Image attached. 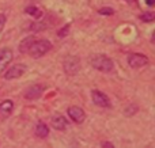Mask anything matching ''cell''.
Returning a JSON list of instances; mask_svg holds the SVG:
<instances>
[{"mask_svg": "<svg viewBox=\"0 0 155 148\" xmlns=\"http://www.w3.org/2000/svg\"><path fill=\"white\" fill-rule=\"evenodd\" d=\"M91 98H93V102L95 103L99 108H110V101L107 98L106 94H104L102 91H98V90H94L91 92Z\"/></svg>", "mask_w": 155, "mask_h": 148, "instance_id": "6", "label": "cell"}, {"mask_svg": "<svg viewBox=\"0 0 155 148\" xmlns=\"http://www.w3.org/2000/svg\"><path fill=\"white\" fill-rule=\"evenodd\" d=\"M127 61H128V65L131 68H142L148 64V57L140 53H131L128 54Z\"/></svg>", "mask_w": 155, "mask_h": 148, "instance_id": "4", "label": "cell"}, {"mask_svg": "<svg viewBox=\"0 0 155 148\" xmlns=\"http://www.w3.org/2000/svg\"><path fill=\"white\" fill-rule=\"evenodd\" d=\"M125 2H128V3H136V0H125Z\"/></svg>", "mask_w": 155, "mask_h": 148, "instance_id": "21", "label": "cell"}, {"mask_svg": "<svg viewBox=\"0 0 155 148\" xmlns=\"http://www.w3.org/2000/svg\"><path fill=\"white\" fill-rule=\"evenodd\" d=\"M4 26H5V16L3 14H0V31L4 29Z\"/></svg>", "mask_w": 155, "mask_h": 148, "instance_id": "17", "label": "cell"}, {"mask_svg": "<svg viewBox=\"0 0 155 148\" xmlns=\"http://www.w3.org/2000/svg\"><path fill=\"white\" fill-rule=\"evenodd\" d=\"M12 110H14L12 101H10V99L3 101V102L0 103V120L8 118V117L11 116V113H12Z\"/></svg>", "mask_w": 155, "mask_h": 148, "instance_id": "11", "label": "cell"}, {"mask_svg": "<svg viewBox=\"0 0 155 148\" xmlns=\"http://www.w3.org/2000/svg\"><path fill=\"white\" fill-rule=\"evenodd\" d=\"M67 113H68V116H70V118L74 122H76V124H82L86 118V113L79 106H71V108H68Z\"/></svg>", "mask_w": 155, "mask_h": 148, "instance_id": "7", "label": "cell"}, {"mask_svg": "<svg viewBox=\"0 0 155 148\" xmlns=\"http://www.w3.org/2000/svg\"><path fill=\"white\" fill-rule=\"evenodd\" d=\"M68 29H70V26H68V24H67V26H64V27H63V29H61V31H60L57 35H59V37H64V35L68 33Z\"/></svg>", "mask_w": 155, "mask_h": 148, "instance_id": "18", "label": "cell"}, {"mask_svg": "<svg viewBox=\"0 0 155 148\" xmlns=\"http://www.w3.org/2000/svg\"><path fill=\"white\" fill-rule=\"evenodd\" d=\"M26 65L25 64H14L7 72L4 73V79L7 80H14V79H18L26 72Z\"/></svg>", "mask_w": 155, "mask_h": 148, "instance_id": "5", "label": "cell"}, {"mask_svg": "<svg viewBox=\"0 0 155 148\" xmlns=\"http://www.w3.org/2000/svg\"><path fill=\"white\" fill-rule=\"evenodd\" d=\"M102 147H107V148H113V147H114V146H113V144H112V143H104V144H102Z\"/></svg>", "mask_w": 155, "mask_h": 148, "instance_id": "20", "label": "cell"}, {"mask_svg": "<svg viewBox=\"0 0 155 148\" xmlns=\"http://www.w3.org/2000/svg\"><path fill=\"white\" fill-rule=\"evenodd\" d=\"M49 135V128L44 122H38L35 127V136H38L40 139H45Z\"/></svg>", "mask_w": 155, "mask_h": 148, "instance_id": "12", "label": "cell"}, {"mask_svg": "<svg viewBox=\"0 0 155 148\" xmlns=\"http://www.w3.org/2000/svg\"><path fill=\"white\" fill-rule=\"evenodd\" d=\"M51 124L56 130H65L67 128H70L67 118L64 116H61V114H54L51 120Z\"/></svg>", "mask_w": 155, "mask_h": 148, "instance_id": "9", "label": "cell"}, {"mask_svg": "<svg viewBox=\"0 0 155 148\" xmlns=\"http://www.w3.org/2000/svg\"><path fill=\"white\" fill-rule=\"evenodd\" d=\"M146 3H147L150 7H153V5L155 4V0H146Z\"/></svg>", "mask_w": 155, "mask_h": 148, "instance_id": "19", "label": "cell"}, {"mask_svg": "<svg viewBox=\"0 0 155 148\" xmlns=\"http://www.w3.org/2000/svg\"><path fill=\"white\" fill-rule=\"evenodd\" d=\"M25 12H26V14H29V15H31L33 18H35V19H40L41 16H42V12H41V10H40V8H37V7H33V5H30V7H27L26 10H25Z\"/></svg>", "mask_w": 155, "mask_h": 148, "instance_id": "14", "label": "cell"}, {"mask_svg": "<svg viewBox=\"0 0 155 148\" xmlns=\"http://www.w3.org/2000/svg\"><path fill=\"white\" fill-rule=\"evenodd\" d=\"M140 19H142L143 22H153L155 19V14L154 12H144L140 15Z\"/></svg>", "mask_w": 155, "mask_h": 148, "instance_id": "15", "label": "cell"}, {"mask_svg": "<svg viewBox=\"0 0 155 148\" xmlns=\"http://www.w3.org/2000/svg\"><path fill=\"white\" fill-rule=\"evenodd\" d=\"M44 90H45V87L41 86V84H33V86H30L29 88L25 91L23 97L26 98V99H38V98L42 95Z\"/></svg>", "mask_w": 155, "mask_h": 148, "instance_id": "8", "label": "cell"}, {"mask_svg": "<svg viewBox=\"0 0 155 148\" xmlns=\"http://www.w3.org/2000/svg\"><path fill=\"white\" fill-rule=\"evenodd\" d=\"M52 49V43L48 40H35L27 53L33 57V59H40L44 54H46Z\"/></svg>", "mask_w": 155, "mask_h": 148, "instance_id": "2", "label": "cell"}, {"mask_svg": "<svg viewBox=\"0 0 155 148\" xmlns=\"http://www.w3.org/2000/svg\"><path fill=\"white\" fill-rule=\"evenodd\" d=\"M90 63L95 69L101 71V72H105V73H109L114 69L113 61L109 59V57L104 56V54H94V56H91Z\"/></svg>", "mask_w": 155, "mask_h": 148, "instance_id": "1", "label": "cell"}, {"mask_svg": "<svg viewBox=\"0 0 155 148\" xmlns=\"http://www.w3.org/2000/svg\"><path fill=\"white\" fill-rule=\"evenodd\" d=\"M11 60H12V52H11V49H8V48L0 49V73L5 69V67L11 63Z\"/></svg>", "mask_w": 155, "mask_h": 148, "instance_id": "10", "label": "cell"}, {"mask_svg": "<svg viewBox=\"0 0 155 148\" xmlns=\"http://www.w3.org/2000/svg\"><path fill=\"white\" fill-rule=\"evenodd\" d=\"M63 67H64V72L67 73V75H70V76L76 75V73L80 71V60H79V57H76V56L65 57Z\"/></svg>", "mask_w": 155, "mask_h": 148, "instance_id": "3", "label": "cell"}, {"mask_svg": "<svg viewBox=\"0 0 155 148\" xmlns=\"http://www.w3.org/2000/svg\"><path fill=\"white\" fill-rule=\"evenodd\" d=\"M35 41V37H33V35H30V37H26L25 40H22V42L19 43V50L22 52V53H27V50L30 49V46L33 45V42Z\"/></svg>", "mask_w": 155, "mask_h": 148, "instance_id": "13", "label": "cell"}, {"mask_svg": "<svg viewBox=\"0 0 155 148\" xmlns=\"http://www.w3.org/2000/svg\"><path fill=\"white\" fill-rule=\"evenodd\" d=\"M98 12L101 14V15H113L114 11H113V8H110V7H104V8H101Z\"/></svg>", "mask_w": 155, "mask_h": 148, "instance_id": "16", "label": "cell"}]
</instances>
